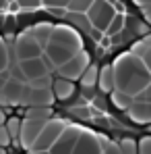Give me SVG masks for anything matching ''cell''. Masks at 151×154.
<instances>
[{"label": "cell", "mask_w": 151, "mask_h": 154, "mask_svg": "<svg viewBox=\"0 0 151 154\" xmlns=\"http://www.w3.org/2000/svg\"><path fill=\"white\" fill-rule=\"evenodd\" d=\"M48 121L58 119L71 123V127L83 129L89 135L106 137L108 144H139L149 137V125H141L130 119L128 110L116 102L114 94L97 83L73 81L68 94L48 106Z\"/></svg>", "instance_id": "cell-1"}, {"label": "cell", "mask_w": 151, "mask_h": 154, "mask_svg": "<svg viewBox=\"0 0 151 154\" xmlns=\"http://www.w3.org/2000/svg\"><path fill=\"white\" fill-rule=\"evenodd\" d=\"M114 69V88L120 94H128L130 98L137 96L141 90L149 88V67L143 65L139 56L124 54L120 56Z\"/></svg>", "instance_id": "cell-2"}, {"label": "cell", "mask_w": 151, "mask_h": 154, "mask_svg": "<svg viewBox=\"0 0 151 154\" xmlns=\"http://www.w3.org/2000/svg\"><path fill=\"white\" fill-rule=\"evenodd\" d=\"M79 135H81V131L75 127H66L62 129V133L56 137V142L50 146V150L48 154H73L77 146V140H79Z\"/></svg>", "instance_id": "cell-3"}, {"label": "cell", "mask_w": 151, "mask_h": 154, "mask_svg": "<svg viewBox=\"0 0 151 154\" xmlns=\"http://www.w3.org/2000/svg\"><path fill=\"white\" fill-rule=\"evenodd\" d=\"M101 150H103V144L97 137H93L89 133H81L73 154H101Z\"/></svg>", "instance_id": "cell-4"}, {"label": "cell", "mask_w": 151, "mask_h": 154, "mask_svg": "<svg viewBox=\"0 0 151 154\" xmlns=\"http://www.w3.org/2000/svg\"><path fill=\"white\" fill-rule=\"evenodd\" d=\"M31 154H48V152H31Z\"/></svg>", "instance_id": "cell-5"}]
</instances>
